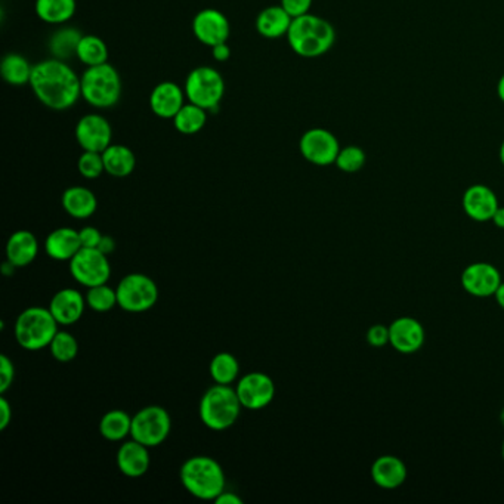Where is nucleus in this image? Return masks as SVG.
Returning <instances> with one entry per match:
<instances>
[{
	"label": "nucleus",
	"instance_id": "09e8293b",
	"mask_svg": "<svg viewBox=\"0 0 504 504\" xmlns=\"http://www.w3.org/2000/svg\"><path fill=\"white\" fill-rule=\"evenodd\" d=\"M15 268H17V266L13 265V264H11L9 261H6L4 264V268H2V273H4V275H13Z\"/></svg>",
	"mask_w": 504,
	"mask_h": 504
},
{
	"label": "nucleus",
	"instance_id": "39448f33",
	"mask_svg": "<svg viewBox=\"0 0 504 504\" xmlns=\"http://www.w3.org/2000/svg\"><path fill=\"white\" fill-rule=\"evenodd\" d=\"M81 97L95 108H112L122 97V79L113 65L88 67L81 74Z\"/></svg>",
	"mask_w": 504,
	"mask_h": 504
},
{
	"label": "nucleus",
	"instance_id": "c9c22d12",
	"mask_svg": "<svg viewBox=\"0 0 504 504\" xmlns=\"http://www.w3.org/2000/svg\"><path fill=\"white\" fill-rule=\"evenodd\" d=\"M365 162H367V155L361 147L348 146L340 148L334 164L338 166L339 171L345 172V173H357L365 166Z\"/></svg>",
	"mask_w": 504,
	"mask_h": 504
},
{
	"label": "nucleus",
	"instance_id": "de8ad7c7",
	"mask_svg": "<svg viewBox=\"0 0 504 504\" xmlns=\"http://www.w3.org/2000/svg\"><path fill=\"white\" fill-rule=\"evenodd\" d=\"M494 298H496V302L499 304V307L504 309V282H501L500 287L497 289Z\"/></svg>",
	"mask_w": 504,
	"mask_h": 504
},
{
	"label": "nucleus",
	"instance_id": "aec40b11",
	"mask_svg": "<svg viewBox=\"0 0 504 504\" xmlns=\"http://www.w3.org/2000/svg\"><path fill=\"white\" fill-rule=\"evenodd\" d=\"M117 466L124 476L139 478L150 469V453L148 447L138 441H126L117 451Z\"/></svg>",
	"mask_w": 504,
	"mask_h": 504
},
{
	"label": "nucleus",
	"instance_id": "f3484780",
	"mask_svg": "<svg viewBox=\"0 0 504 504\" xmlns=\"http://www.w3.org/2000/svg\"><path fill=\"white\" fill-rule=\"evenodd\" d=\"M463 210L475 223L491 221L500 207L496 193L483 184H475L466 189L462 198Z\"/></svg>",
	"mask_w": 504,
	"mask_h": 504
},
{
	"label": "nucleus",
	"instance_id": "4c0bfd02",
	"mask_svg": "<svg viewBox=\"0 0 504 504\" xmlns=\"http://www.w3.org/2000/svg\"><path fill=\"white\" fill-rule=\"evenodd\" d=\"M15 367L6 355L0 357V393H4L13 383Z\"/></svg>",
	"mask_w": 504,
	"mask_h": 504
},
{
	"label": "nucleus",
	"instance_id": "9b49d317",
	"mask_svg": "<svg viewBox=\"0 0 504 504\" xmlns=\"http://www.w3.org/2000/svg\"><path fill=\"white\" fill-rule=\"evenodd\" d=\"M300 155L315 166L334 164L340 151V144L333 133L323 128L309 129L299 142Z\"/></svg>",
	"mask_w": 504,
	"mask_h": 504
},
{
	"label": "nucleus",
	"instance_id": "72a5a7b5",
	"mask_svg": "<svg viewBox=\"0 0 504 504\" xmlns=\"http://www.w3.org/2000/svg\"><path fill=\"white\" fill-rule=\"evenodd\" d=\"M49 349L58 363H71L78 357L79 343L73 334L58 330L55 338L52 339Z\"/></svg>",
	"mask_w": 504,
	"mask_h": 504
},
{
	"label": "nucleus",
	"instance_id": "37998d69",
	"mask_svg": "<svg viewBox=\"0 0 504 504\" xmlns=\"http://www.w3.org/2000/svg\"><path fill=\"white\" fill-rule=\"evenodd\" d=\"M212 55L218 63H225L231 58V47L228 46L227 42L219 43L212 47Z\"/></svg>",
	"mask_w": 504,
	"mask_h": 504
},
{
	"label": "nucleus",
	"instance_id": "7c9ffc66",
	"mask_svg": "<svg viewBox=\"0 0 504 504\" xmlns=\"http://www.w3.org/2000/svg\"><path fill=\"white\" fill-rule=\"evenodd\" d=\"M210 377L218 385H232L239 374V359L230 352L214 355L209 365Z\"/></svg>",
	"mask_w": 504,
	"mask_h": 504
},
{
	"label": "nucleus",
	"instance_id": "412c9836",
	"mask_svg": "<svg viewBox=\"0 0 504 504\" xmlns=\"http://www.w3.org/2000/svg\"><path fill=\"white\" fill-rule=\"evenodd\" d=\"M373 483L383 490H397L407 481L406 463L397 456H381L372 465Z\"/></svg>",
	"mask_w": 504,
	"mask_h": 504
},
{
	"label": "nucleus",
	"instance_id": "5701e85b",
	"mask_svg": "<svg viewBox=\"0 0 504 504\" xmlns=\"http://www.w3.org/2000/svg\"><path fill=\"white\" fill-rule=\"evenodd\" d=\"M39 253V241L33 232L20 230L9 237L6 243V257L17 268H24L35 261Z\"/></svg>",
	"mask_w": 504,
	"mask_h": 504
},
{
	"label": "nucleus",
	"instance_id": "393cba45",
	"mask_svg": "<svg viewBox=\"0 0 504 504\" xmlns=\"http://www.w3.org/2000/svg\"><path fill=\"white\" fill-rule=\"evenodd\" d=\"M63 207L76 219H88L97 212L98 200L95 194L86 187H70L63 194Z\"/></svg>",
	"mask_w": 504,
	"mask_h": 504
},
{
	"label": "nucleus",
	"instance_id": "a18cd8bd",
	"mask_svg": "<svg viewBox=\"0 0 504 504\" xmlns=\"http://www.w3.org/2000/svg\"><path fill=\"white\" fill-rule=\"evenodd\" d=\"M214 503L218 504H243V500L239 499L234 492L223 491L221 496L214 499Z\"/></svg>",
	"mask_w": 504,
	"mask_h": 504
},
{
	"label": "nucleus",
	"instance_id": "a19ab883",
	"mask_svg": "<svg viewBox=\"0 0 504 504\" xmlns=\"http://www.w3.org/2000/svg\"><path fill=\"white\" fill-rule=\"evenodd\" d=\"M79 235H80L81 248H98L101 239H103V234L99 232L98 228L95 227L81 228Z\"/></svg>",
	"mask_w": 504,
	"mask_h": 504
},
{
	"label": "nucleus",
	"instance_id": "9d476101",
	"mask_svg": "<svg viewBox=\"0 0 504 504\" xmlns=\"http://www.w3.org/2000/svg\"><path fill=\"white\" fill-rule=\"evenodd\" d=\"M70 273L79 284L89 289L105 284L112 277V266L108 256L99 252L98 248H81L70 261Z\"/></svg>",
	"mask_w": 504,
	"mask_h": 504
},
{
	"label": "nucleus",
	"instance_id": "2eb2a0df",
	"mask_svg": "<svg viewBox=\"0 0 504 504\" xmlns=\"http://www.w3.org/2000/svg\"><path fill=\"white\" fill-rule=\"evenodd\" d=\"M424 325L413 316H399L389 325V343L399 354H416L424 345Z\"/></svg>",
	"mask_w": 504,
	"mask_h": 504
},
{
	"label": "nucleus",
	"instance_id": "3c124183",
	"mask_svg": "<svg viewBox=\"0 0 504 504\" xmlns=\"http://www.w3.org/2000/svg\"><path fill=\"white\" fill-rule=\"evenodd\" d=\"M499 155H500V162H501V164H503V166H504V139H503V142H501L500 153H499Z\"/></svg>",
	"mask_w": 504,
	"mask_h": 504
},
{
	"label": "nucleus",
	"instance_id": "b1692460",
	"mask_svg": "<svg viewBox=\"0 0 504 504\" xmlns=\"http://www.w3.org/2000/svg\"><path fill=\"white\" fill-rule=\"evenodd\" d=\"M291 21L293 17L281 4L270 6L257 15L256 30L266 39H280L290 30Z\"/></svg>",
	"mask_w": 504,
	"mask_h": 504
},
{
	"label": "nucleus",
	"instance_id": "cd10ccee",
	"mask_svg": "<svg viewBox=\"0 0 504 504\" xmlns=\"http://www.w3.org/2000/svg\"><path fill=\"white\" fill-rule=\"evenodd\" d=\"M132 431V417L123 410H112L103 416L99 422V432L105 440L123 441Z\"/></svg>",
	"mask_w": 504,
	"mask_h": 504
},
{
	"label": "nucleus",
	"instance_id": "f8f14e48",
	"mask_svg": "<svg viewBox=\"0 0 504 504\" xmlns=\"http://www.w3.org/2000/svg\"><path fill=\"white\" fill-rule=\"evenodd\" d=\"M235 391L244 408L262 410L273 402L275 383L265 373L253 372L239 377Z\"/></svg>",
	"mask_w": 504,
	"mask_h": 504
},
{
	"label": "nucleus",
	"instance_id": "a211bd4d",
	"mask_svg": "<svg viewBox=\"0 0 504 504\" xmlns=\"http://www.w3.org/2000/svg\"><path fill=\"white\" fill-rule=\"evenodd\" d=\"M185 90L175 81H162L150 95L151 112L162 119H173L185 105Z\"/></svg>",
	"mask_w": 504,
	"mask_h": 504
},
{
	"label": "nucleus",
	"instance_id": "c03bdc74",
	"mask_svg": "<svg viewBox=\"0 0 504 504\" xmlns=\"http://www.w3.org/2000/svg\"><path fill=\"white\" fill-rule=\"evenodd\" d=\"M98 250L101 253H104L105 256L108 255H112L114 250H116V241L113 239V237L110 235H103V239H101V243H99Z\"/></svg>",
	"mask_w": 504,
	"mask_h": 504
},
{
	"label": "nucleus",
	"instance_id": "7ed1b4c3",
	"mask_svg": "<svg viewBox=\"0 0 504 504\" xmlns=\"http://www.w3.org/2000/svg\"><path fill=\"white\" fill-rule=\"evenodd\" d=\"M181 483L191 496L214 500L225 491V472L214 458L194 456L182 465Z\"/></svg>",
	"mask_w": 504,
	"mask_h": 504
},
{
	"label": "nucleus",
	"instance_id": "423d86ee",
	"mask_svg": "<svg viewBox=\"0 0 504 504\" xmlns=\"http://www.w3.org/2000/svg\"><path fill=\"white\" fill-rule=\"evenodd\" d=\"M58 323L49 308L31 307L24 309L15 321V339L27 350H40L51 345L58 333Z\"/></svg>",
	"mask_w": 504,
	"mask_h": 504
},
{
	"label": "nucleus",
	"instance_id": "4468645a",
	"mask_svg": "<svg viewBox=\"0 0 504 504\" xmlns=\"http://www.w3.org/2000/svg\"><path fill=\"white\" fill-rule=\"evenodd\" d=\"M76 139L83 151L103 153L112 146V124L101 114H86L76 124Z\"/></svg>",
	"mask_w": 504,
	"mask_h": 504
},
{
	"label": "nucleus",
	"instance_id": "6ab92c4d",
	"mask_svg": "<svg viewBox=\"0 0 504 504\" xmlns=\"http://www.w3.org/2000/svg\"><path fill=\"white\" fill-rule=\"evenodd\" d=\"M88 307L86 298L76 289H63L56 291L49 304V311L60 325H71L83 316Z\"/></svg>",
	"mask_w": 504,
	"mask_h": 504
},
{
	"label": "nucleus",
	"instance_id": "0eeeda50",
	"mask_svg": "<svg viewBox=\"0 0 504 504\" xmlns=\"http://www.w3.org/2000/svg\"><path fill=\"white\" fill-rule=\"evenodd\" d=\"M185 95L189 103L214 112L225 95V80L218 70L212 67H197L185 80Z\"/></svg>",
	"mask_w": 504,
	"mask_h": 504
},
{
	"label": "nucleus",
	"instance_id": "ddd939ff",
	"mask_svg": "<svg viewBox=\"0 0 504 504\" xmlns=\"http://www.w3.org/2000/svg\"><path fill=\"white\" fill-rule=\"evenodd\" d=\"M460 281L466 293L475 298H491L503 282L500 271L488 262H475L466 266Z\"/></svg>",
	"mask_w": 504,
	"mask_h": 504
},
{
	"label": "nucleus",
	"instance_id": "c756f323",
	"mask_svg": "<svg viewBox=\"0 0 504 504\" xmlns=\"http://www.w3.org/2000/svg\"><path fill=\"white\" fill-rule=\"evenodd\" d=\"M172 120L178 132L182 135H196L207 123V110L193 103L185 104Z\"/></svg>",
	"mask_w": 504,
	"mask_h": 504
},
{
	"label": "nucleus",
	"instance_id": "f257e3e1",
	"mask_svg": "<svg viewBox=\"0 0 504 504\" xmlns=\"http://www.w3.org/2000/svg\"><path fill=\"white\" fill-rule=\"evenodd\" d=\"M31 89L45 107L65 112L81 97V79L64 60L49 58L33 67Z\"/></svg>",
	"mask_w": 504,
	"mask_h": 504
},
{
	"label": "nucleus",
	"instance_id": "49530a36",
	"mask_svg": "<svg viewBox=\"0 0 504 504\" xmlns=\"http://www.w3.org/2000/svg\"><path fill=\"white\" fill-rule=\"evenodd\" d=\"M491 221L497 228L504 230V207H499V209L496 210V214L492 216Z\"/></svg>",
	"mask_w": 504,
	"mask_h": 504
},
{
	"label": "nucleus",
	"instance_id": "603ef678",
	"mask_svg": "<svg viewBox=\"0 0 504 504\" xmlns=\"http://www.w3.org/2000/svg\"><path fill=\"white\" fill-rule=\"evenodd\" d=\"M500 422H501V424H503V426H504V408H503V410H501Z\"/></svg>",
	"mask_w": 504,
	"mask_h": 504
},
{
	"label": "nucleus",
	"instance_id": "f03ea898",
	"mask_svg": "<svg viewBox=\"0 0 504 504\" xmlns=\"http://www.w3.org/2000/svg\"><path fill=\"white\" fill-rule=\"evenodd\" d=\"M287 40L293 52L304 58L324 55L336 42V30L324 18L305 13L293 18Z\"/></svg>",
	"mask_w": 504,
	"mask_h": 504
},
{
	"label": "nucleus",
	"instance_id": "bb28decb",
	"mask_svg": "<svg viewBox=\"0 0 504 504\" xmlns=\"http://www.w3.org/2000/svg\"><path fill=\"white\" fill-rule=\"evenodd\" d=\"M36 13L47 24H64L76 13V0H36Z\"/></svg>",
	"mask_w": 504,
	"mask_h": 504
},
{
	"label": "nucleus",
	"instance_id": "6e6552de",
	"mask_svg": "<svg viewBox=\"0 0 504 504\" xmlns=\"http://www.w3.org/2000/svg\"><path fill=\"white\" fill-rule=\"evenodd\" d=\"M116 291L117 305L123 311L139 314L148 311L157 304V284L144 273H133L122 278Z\"/></svg>",
	"mask_w": 504,
	"mask_h": 504
},
{
	"label": "nucleus",
	"instance_id": "c85d7f7f",
	"mask_svg": "<svg viewBox=\"0 0 504 504\" xmlns=\"http://www.w3.org/2000/svg\"><path fill=\"white\" fill-rule=\"evenodd\" d=\"M0 73L9 85L22 86L30 83L33 67L27 61L26 56L20 55V54H8L2 60Z\"/></svg>",
	"mask_w": 504,
	"mask_h": 504
},
{
	"label": "nucleus",
	"instance_id": "58836bf2",
	"mask_svg": "<svg viewBox=\"0 0 504 504\" xmlns=\"http://www.w3.org/2000/svg\"><path fill=\"white\" fill-rule=\"evenodd\" d=\"M367 342L370 347L382 348L389 343V327L374 324L367 330Z\"/></svg>",
	"mask_w": 504,
	"mask_h": 504
},
{
	"label": "nucleus",
	"instance_id": "8fccbe9b",
	"mask_svg": "<svg viewBox=\"0 0 504 504\" xmlns=\"http://www.w3.org/2000/svg\"><path fill=\"white\" fill-rule=\"evenodd\" d=\"M497 95H499L501 103H504V74L499 80V85H497Z\"/></svg>",
	"mask_w": 504,
	"mask_h": 504
},
{
	"label": "nucleus",
	"instance_id": "e433bc0d",
	"mask_svg": "<svg viewBox=\"0 0 504 504\" xmlns=\"http://www.w3.org/2000/svg\"><path fill=\"white\" fill-rule=\"evenodd\" d=\"M78 169L79 173L86 180H97L105 172L103 153L83 151V155L79 157Z\"/></svg>",
	"mask_w": 504,
	"mask_h": 504
},
{
	"label": "nucleus",
	"instance_id": "20e7f679",
	"mask_svg": "<svg viewBox=\"0 0 504 504\" xmlns=\"http://www.w3.org/2000/svg\"><path fill=\"white\" fill-rule=\"evenodd\" d=\"M241 407L237 391L231 385L216 383L201 397V422L212 431H225L237 422Z\"/></svg>",
	"mask_w": 504,
	"mask_h": 504
},
{
	"label": "nucleus",
	"instance_id": "79ce46f5",
	"mask_svg": "<svg viewBox=\"0 0 504 504\" xmlns=\"http://www.w3.org/2000/svg\"><path fill=\"white\" fill-rule=\"evenodd\" d=\"M13 419V408L8 399L0 397V431H4Z\"/></svg>",
	"mask_w": 504,
	"mask_h": 504
},
{
	"label": "nucleus",
	"instance_id": "dca6fc26",
	"mask_svg": "<svg viewBox=\"0 0 504 504\" xmlns=\"http://www.w3.org/2000/svg\"><path fill=\"white\" fill-rule=\"evenodd\" d=\"M193 31L198 42L214 47L230 38L228 18L218 9H203L193 20Z\"/></svg>",
	"mask_w": 504,
	"mask_h": 504
},
{
	"label": "nucleus",
	"instance_id": "1a4fd4ad",
	"mask_svg": "<svg viewBox=\"0 0 504 504\" xmlns=\"http://www.w3.org/2000/svg\"><path fill=\"white\" fill-rule=\"evenodd\" d=\"M171 429L172 420L169 413L163 407L148 406L132 416L130 436L148 449H153L167 440Z\"/></svg>",
	"mask_w": 504,
	"mask_h": 504
},
{
	"label": "nucleus",
	"instance_id": "473e14b6",
	"mask_svg": "<svg viewBox=\"0 0 504 504\" xmlns=\"http://www.w3.org/2000/svg\"><path fill=\"white\" fill-rule=\"evenodd\" d=\"M81 38L83 35H80L76 29H61L56 31L49 42L54 58L65 61L70 56L76 55Z\"/></svg>",
	"mask_w": 504,
	"mask_h": 504
},
{
	"label": "nucleus",
	"instance_id": "f704fd0d",
	"mask_svg": "<svg viewBox=\"0 0 504 504\" xmlns=\"http://www.w3.org/2000/svg\"><path fill=\"white\" fill-rule=\"evenodd\" d=\"M86 305L92 311L108 312L112 311L117 305V291L105 284L89 287L86 293Z\"/></svg>",
	"mask_w": 504,
	"mask_h": 504
},
{
	"label": "nucleus",
	"instance_id": "4be33fe9",
	"mask_svg": "<svg viewBox=\"0 0 504 504\" xmlns=\"http://www.w3.org/2000/svg\"><path fill=\"white\" fill-rule=\"evenodd\" d=\"M81 248L80 235L73 228H58L47 235L45 250L54 261H71Z\"/></svg>",
	"mask_w": 504,
	"mask_h": 504
},
{
	"label": "nucleus",
	"instance_id": "a878e982",
	"mask_svg": "<svg viewBox=\"0 0 504 504\" xmlns=\"http://www.w3.org/2000/svg\"><path fill=\"white\" fill-rule=\"evenodd\" d=\"M104 166L108 175L114 178H126L135 171L137 157L129 147L122 144H112L107 150L103 151Z\"/></svg>",
	"mask_w": 504,
	"mask_h": 504
},
{
	"label": "nucleus",
	"instance_id": "ea45409f",
	"mask_svg": "<svg viewBox=\"0 0 504 504\" xmlns=\"http://www.w3.org/2000/svg\"><path fill=\"white\" fill-rule=\"evenodd\" d=\"M282 8L290 13L291 17H302L305 13H309L312 6V0H281Z\"/></svg>",
	"mask_w": 504,
	"mask_h": 504
},
{
	"label": "nucleus",
	"instance_id": "864d4df0",
	"mask_svg": "<svg viewBox=\"0 0 504 504\" xmlns=\"http://www.w3.org/2000/svg\"><path fill=\"white\" fill-rule=\"evenodd\" d=\"M501 454H503V460H504V441H503V447H501Z\"/></svg>",
	"mask_w": 504,
	"mask_h": 504
},
{
	"label": "nucleus",
	"instance_id": "2f4dec72",
	"mask_svg": "<svg viewBox=\"0 0 504 504\" xmlns=\"http://www.w3.org/2000/svg\"><path fill=\"white\" fill-rule=\"evenodd\" d=\"M79 61L86 67L105 64L108 61L107 43L94 35L83 36L76 52Z\"/></svg>",
	"mask_w": 504,
	"mask_h": 504
}]
</instances>
